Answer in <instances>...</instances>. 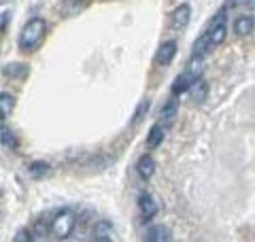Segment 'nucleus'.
<instances>
[{"instance_id":"nucleus-1","label":"nucleus","mask_w":255,"mask_h":242,"mask_svg":"<svg viewBox=\"0 0 255 242\" xmlns=\"http://www.w3.org/2000/svg\"><path fill=\"white\" fill-rule=\"evenodd\" d=\"M47 34V21L43 17H30L23 28L19 32V38H17V47L26 53V51H34L38 45L43 43V38Z\"/></svg>"},{"instance_id":"nucleus-2","label":"nucleus","mask_w":255,"mask_h":242,"mask_svg":"<svg viewBox=\"0 0 255 242\" xmlns=\"http://www.w3.org/2000/svg\"><path fill=\"white\" fill-rule=\"evenodd\" d=\"M75 225H77L75 213L68 211V208H64V211H60V213L51 219L49 230H51V234H53L55 240H66L70 234L75 232Z\"/></svg>"},{"instance_id":"nucleus-3","label":"nucleus","mask_w":255,"mask_h":242,"mask_svg":"<svg viewBox=\"0 0 255 242\" xmlns=\"http://www.w3.org/2000/svg\"><path fill=\"white\" fill-rule=\"evenodd\" d=\"M206 32V36H209V40H211V45H213V49L215 47H219L223 40H226V36H228V15H226V6L215 15L213 17V21H211V26L204 30Z\"/></svg>"},{"instance_id":"nucleus-4","label":"nucleus","mask_w":255,"mask_h":242,"mask_svg":"<svg viewBox=\"0 0 255 242\" xmlns=\"http://www.w3.org/2000/svg\"><path fill=\"white\" fill-rule=\"evenodd\" d=\"M191 21V6L189 4H179L177 9L172 11V17H170V26L172 30L183 32Z\"/></svg>"},{"instance_id":"nucleus-5","label":"nucleus","mask_w":255,"mask_h":242,"mask_svg":"<svg viewBox=\"0 0 255 242\" xmlns=\"http://www.w3.org/2000/svg\"><path fill=\"white\" fill-rule=\"evenodd\" d=\"M138 211H140V217H142V223H149L157 215L159 204L155 202L153 196H149V193H142V196L138 198Z\"/></svg>"},{"instance_id":"nucleus-6","label":"nucleus","mask_w":255,"mask_h":242,"mask_svg":"<svg viewBox=\"0 0 255 242\" xmlns=\"http://www.w3.org/2000/svg\"><path fill=\"white\" fill-rule=\"evenodd\" d=\"M196 81H198V77H196V75H191V72L185 68L177 79H174V83H172V87H170L172 96H181V94L189 92V90H191V85H194Z\"/></svg>"},{"instance_id":"nucleus-7","label":"nucleus","mask_w":255,"mask_h":242,"mask_svg":"<svg viewBox=\"0 0 255 242\" xmlns=\"http://www.w3.org/2000/svg\"><path fill=\"white\" fill-rule=\"evenodd\" d=\"M174 55H177V43H174V40H166V43L159 45L157 55H155V64L157 66H170Z\"/></svg>"},{"instance_id":"nucleus-8","label":"nucleus","mask_w":255,"mask_h":242,"mask_svg":"<svg viewBox=\"0 0 255 242\" xmlns=\"http://www.w3.org/2000/svg\"><path fill=\"white\" fill-rule=\"evenodd\" d=\"M92 238L96 242H111L115 240V228L109 221H98L92 230Z\"/></svg>"},{"instance_id":"nucleus-9","label":"nucleus","mask_w":255,"mask_h":242,"mask_svg":"<svg viewBox=\"0 0 255 242\" xmlns=\"http://www.w3.org/2000/svg\"><path fill=\"white\" fill-rule=\"evenodd\" d=\"M136 172L142 181H149L151 176L155 174V159L149 155V153H145V155H140L138 161H136Z\"/></svg>"},{"instance_id":"nucleus-10","label":"nucleus","mask_w":255,"mask_h":242,"mask_svg":"<svg viewBox=\"0 0 255 242\" xmlns=\"http://www.w3.org/2000/svg\"><path fill=\"white\" fill-rule=\"evenodd\" d=\"M159 117H162V123H164L166 127H170V125L174 123V119L179 117V100H177V96L164 104L162 113H159Z\"/></svg>"},{"instance_id":"nucleus-11","label":"nucleus","mask_w":255,"mask_h":242,"mask_svg":"<svg viewBox=\"0 0 255 242\" xmlns=\"http://www.w3.org/2000/svg\"><path fill=\"white\" fill-rule=\"evenodd\" d=\"M166 130H168V127H166L162 121L151 125V130H149V134H147V147H149V149L159 147V144L164 142V138H166Z\"/></svg>"},{"instance_id":"nucleus-12","label":"nucleus","mask_w":255,"mask_h":242,"mask_svg":"<svg viewBox=\"0 0 255 242\" xmlns=\"http://www.w3.org/2000/svg\"><path fill=\"white\" fill-rule=\"evenodd\" d=\"M145 240L147 242H170L172 240V232L166 228V225H153V228L147 230Z\"/></svg>"},{"instance_id":"nucleus-13","label":"nucleus","mask_w":255,"mask_h":242,"mask_svg":"<svg viewBox=\"0 0 255 242\" xmlns=\"http://www.w3.org/2000/svg\"><path fill=\"white\" fill-rule=\"evenodd\" d=\"M189 94H191V102L200 107V104H204V102H206V98H209V83H206L204 79H198L196 83L191 85Z\"/></svg>"},{"instance_id":"nucleus-14","label":"nucleus","mask_w":255,"mask_h":242,"mask_svg":"<svg viewBox=\"0 0 255 242\" xmlns=\"http://www.w3.org/2000/svg\"><path fill=\"white\" fill-rule=\"evenodd\" d=\"M253 30H255V17L253 15H241V17H236V21H234L236 36H247V34H251Z\"/></svg>"},{"instance_id":"nucleus-15","label":"nucleus","mask_w":255,"mask_h":242,"mask_svg":"<svg viewBox=\"0 0 255 242\" xmlns=\"http://www.w3.org/2000/svg\"><path fill=\"white\" fill-rule=\"evenodd\" d=\"M49 172H51V166L47 164V161H32V164L28 166V174L32 176V179H36V181L45 179Z\"/></svg>"},{"instance_id":"nucleus-16","label":"nucleus","mask_w":255,"mask_h":242,"mask_svg":"<svg viewBox=\"0 0 255 242\" xmlns=\"http://www.w3.org/2000/svg\"><path fill=\"white\" fill-rule=\"evenodd\" d=\"M2 75L4 77H11V79H15V77H26L28 75V66H26V64H17V62L4 64V66H2Z\"/></svg>"},{"instance_id":"nucleus-17","label":"nucleus","mask_w":255,"mask_h":242,"mask_svg":"<svg viewBox=\"0 0 255 242\" xmlns=\"http://www.w3.org/2000/svg\"><path fill=\"white\" fill-rule=\"evenodd\" d=\"M15 109V98H13V94L9 92H2L0 94V113H2V119H6L13 113Z\"/></svg>"},{"instance_id":"nucleus-18","label":"nucleus","mask_w":255,"mask_h":242,"mask_svg":"<svg viewBox=\"0 0 255 242\" xmlns=\"http://www.w3.org/2000/svg\"><path fill=\"white\" fill-rule=\"evenodd\" d=\"M0 138H2V147L4 149H9V151L17 149V138H15L13 130H9L4 123H2V130H0Z\"/></svg>"},{"instance_id":"nucleus-19","label":"nucleus","mask_w":255,"mask_h":242,"mask_svg":"<svg viewBox=\"0 0 255 242\" xmlns=\"http://www.w3.org/2000/svg\"><path fill=\"white\" fill-rule=\"evenodd\" d=\"M151 107V102L145 98V100H140V104L136 107V111H134V117H132V123H138V121L142 119V115H147V111Z\"/></svg>"},{"instance_id":"nucleus-20","label":"nucleus","mask_w":255,"mask_h":242,"mask_svg":"<svg viewBox=\"0 0 255 242\" xmlns=\"http://www.w3.org/2000/svg\"><path fill=\"white\" fill-rule=\"evenodd\" d=\"M30 240H34L30 230H17V234L13 236V242H30Z\"/></svg>"},{"instance_id":"nucleus-21","label":"nucleus","mask_w":255,"mask_h":242,"mask_svg":"<svg viewBox=\"0 0 255 242\" xmlns=\"http://www.w3.org/2000/svg\"><path fill=\"white\" fill-rule=\"evenodd\" d=\"M9 19H11L9 17V11H2V32L6 30V23H9Z\"/></svg>"}]
</instances>
